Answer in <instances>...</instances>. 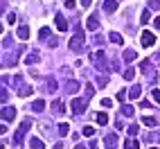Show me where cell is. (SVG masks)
<instances>
[{"mask_svg": "<svg viewBox=\"0 0 160 149\" xmlns=\"http://www.w3.org/2000/svg\"><path fill=\"white\" fill-rule=\"evenodd\" d=\"M7 23H16V14H9L7 16Z\"/></svg>", "mask_w": 160, "mask_h": 149, "instance_id": "d590c367", "label": "cell"}, {"mask_svg": "<svg viewBox=\"0 0 160 149\" xmlns=\"http://www.w3.org/2000/svg\"><path fill=\"white\" fill-rule=\"evenodd\" d=\"M140 20H142V25H144V23H149V9H144V12L140 14Z\"/></svg>", "mask_w": 160, "mask_h": 149, "instance_id": "4316f807", "label": "cell"}, {"mask_svg": "<svg viewBox=\"0 0 160 149\" xmlns=\"http://www.w3.org/2000/svg\"><path fill=\"white\" fill-rule=\"evenodd\" d=\"M63 109H66V104H63V102H52V111H54V113H63Z\"/></svg>", "mask_w": 160, "mask_h": 149, "instance_id": "9a60e30c", "label": "cell"}, {"mask_svg": "<svg viewBox=\"0 0 160 149\" xmlns=\"http://www.w3.org/2000/svg\"><path fill=\"white\" fill-rule=\"evenodd\" d=\"M102 106H104V109H111V106H113V100L104 97V100H102Z\"/></svg>", "mask_w": 160, "mask_h": 149, "instance_id": "f546056e", "label": "cell"}, {"mask_svg": "<svg viewBox=\"0 0 160 149\" xmlns=\"http://www.w3.org/2000/svg\"><path fill=\"white\" fill-rule=\"evenodd\" d=\"M95 66H97L102 72L108 70V61H106V54H104V52H97V54H95Z\"/></svg>", "mask_w": 160, "mask_h": 149, "instance_id": "277c9868", "label": "cell"}, {"mask_svg": "<svg viewBox=\"0 0 160 149\" xmlns=\"http://www.w3.org/2000/svg\"><path fill=\"white\" fill-rule=\"evenodd\" d=\"M86 104H88L86 97H74L72 104H70V109H72L74 113H83V111H86Z\"/></svg>", "mask_w": 160, "mask_h": 149, "instance_id": "6da1fadb", "label": "cell"}, {"mask_svg": "<svg viewBox=\"0 0 160 149\" xmlns=\"http://www.w3.org/2000/svg\"><path fill=\"white\" fill-rule=\"evenodd\" d=\"M106 122H108V115H106V113H99V115H97V124H106Z\"/></svg>", "mask_w": 160, "mask_h": 149, "instance_id": "cb8c5ba5", "label": "cell"}, {"mask_svg": "<svg viewBox=\"0 0 160 149\" xmlns=\"http://www.w3.org/2000/svg\"><path fill=\"white\" fill-rule=\"evenodd\" d=\"M57 131H59V136H68V131H70V126H68L66 122H61V124L57 126Z\"/></svg>", "mask_w": 160, "mask_h": 149, "instance_id": "d6986e66", "label": "cell"}, {"mask_svg": "<svg viewBox=\"0 0 160 149\" xmlns=\"http://www.w3.org/2000/svg\"><path fill=\"white\" fill-rule=\"evenodd\" d=\"M122 115H126V118H131V115H133V106L124 104V106H122Z\"/></svg>", "mask_w": 160, "mask_h": 149, "instance_id": "44dd1931", "label": "cell"}, {"mask_svg": "<svg viewBox=\"0 0 160 149\" xmlns=\"http://www.w3.org/2000/svg\"><path fill=\"white\" fill-rule=\"evenodd\" d=\"M16 36L25 41V39L29 36V27H25V25H23V27H18V32H16Z\"/></svg>", "mask_w": 160, "mask_h": 149, "instance_id": "7c38bea8", "label": "cell"}, {"mask_svg": "<svg viewBox=\"0 0 160 149\" xmlns=\"http://www.w3.org/2000/svg\"><path fill=\"white\" fill-rule=\"evenodd\" d=\"M151 149H158V147H151Z\"/></svg>", "mask_w": 160, "mask_h": 149, "instance_id": "b9f144b4", "label": "cell"}, {"mask_svg": "<svg viewBox=\"0 0 160 149\" xmlns=\"http://www.w3.org/2000/svg\"><path fill=\"white\" fill-rule=\"evenodd\" d=\"M83 136H88V138H90V136H95V129H92L90 124H88V126H83Z\"/></svg>", "mask_w": 160, "mask_h": 149, "instance_id": "484cf974", "label": "cell"}, {"mask_svg": "<svg viewBox=\"0 0 160 149\" xmlns=\"http://www.w3.org/2000/svg\"><path fill=\"white\" fill-rule=\"evenodd\" d=\"M57 27H59L61 32H66V29H68V23H66V18H63L61 14L57 16Z\"/></svg>", "mask_w": 160, "mask_h": 149, "instance_id": "5bb4252c", "label": "cell"}, {"mask_svg": "<svg viewBox=\"0 0 160 149\" xmlns=\"http://www.w3.org/2000/svg\"><path fill=\"white\" fill-rule=\"evenodd\" d=\"M86 27H88L90 32H95V29H97V27H99V20H97V16H88V18H86Z\"/></svg>", "mask_w": 160, "mask_h": 149, "instance_id": "8992f818", "label": "cell"}, {"mask_svg": "<svg viewBox=\"0 0 160 149\" xmlns=\"http://www.w3.org/2000/svg\"><path fill=\"white\" fill-rule=\"evenodd\" d=\"M48 88H50V90H52V93H54V90H57V88H59V84H57V81H54V79H48Z\"/></svg>", "mask_w": 160, "mask_h": 149, "instance_id": "d4e9b609", "label": "cell"}, {"mask_svg": "<svg viewBox=\"0 0 160 149\" xmlns=\"http://www.w3.org/2000/svg\"><path fill=\"white\" fill-rule=\"evenodd\" d=\"M104 142H106V149H113V145L117 142V136L115 133H108V136L104 138Z\"/></svg>", "mask_w": 160, "mask_h": 149, "instance_id": "30bf717a", "label": "cell"}, {"mask_svg": "<svg viewBox=\"0 0 160 149\" xmlns=\"http://www.w3.org/2000/svg\"><path fill=\"white\" fill-rule=\"evenodd\" d=\"M43 109H45V102H43V100H36L34 104H32V111H36V113L43 111Z\"/></svg>", "mask_w": 160, "mask_h": 149, "instance_id": "e0dca14e", "label": "cell"}, {"mask_svg": "<svg viewBox=\"0 0 160 149\" xmlns=\"http://www.w3.org/2000/svg\"><path fill=\"white\" fill-rule=\"evenodd\" d=\"M77 149H86V147H83V145H79V147H77Z\"/></svg>", "mask_w": 160, "mask_h": 149, "instance_id": "60d3db41", "label": "cell"}, {"mask_svg": "<svg viewBox=\"0 0 160 149\" xmlns=\"http://www.w3.org/2000/svg\"><path fill=\"white\" fill-rule=\"evenodd\" d=\"M38 36H41V39H48V36H50V27H43V29L38 32Z\"/></svg>", "mask_w": 160, "mask_h": 149, "instance_id": "f1b7e54d", "label": "cell"}, {"mask_svg": "<svg viewBox=\"0 0 160 149\" xmlns=\"http://www.w3.org/2000/svg\"><path fill=\"white\" fill-rule=\"evenodd\" d=\"M122 59H124V61H129V63H131V61H135V52H133V50H124Z\"/></svg>", "mask_w": 160, "mask_h": 149, "instance_id": "2e32d148", "label": "cell"}, {"mask_svg": "<svg viewBox=\"0 0 160 149\" xmlns=\"http://www.w3.org/2000/svg\"><path fill=\"white\" fill-rule=\"evenodd\" d=\"M54 149H63V145H61V142H57V145H54Z\"/></svg>", "mask_w": 160, "mask_h": 149, "instance_id": "ab89813d", "label": "cell"}, {"mask_svg": "<svg viewBox=\"0 0 160 149\" xmlns=\"http://www.w3.org/2000/svg\"><path fill=\"white\" fill-rule=\"evenodd\" d=\"M83 48V34L77 29V34H74L72 39H70V50H74V52H79Z\"/></svg>", "mask_w": 160, "mask_h": 149, "instance_id": "7a4b0ae2", "label": "cell"}, {"mask_svg": "<svg viewBox=\"0 0 160 149\" xmlns=\"http://www.w3.org/2000/svg\"><path fill=\"white\" fill-rule=\"evenodd\" d=\"M140 43H142V48H151L156 43V36L151 34V32H142L140 34Z\"/></svg>", "mask_w": 160, "mask_h": 149, "instance_id": "3957f363", "label": "cell"}, {"mask_svg": "<svg viewBox=\"0 0 160 149\" xmlns=\"http://www.w3.org/2000/svg\"><path fill=\"white\" fill-rule=\"evenodd\" d=\"M2 118H5V120H14V118H16V109L5 106V109H2Z\"/></svg>", "mask_w": 160, "mask_h": 149, "instance_id": "ba28073f", "label": "cell"}, {"mask_svg": "<svg viewBox=\"0 0 160 149\" xmlns=\"http://www.w3.org/2000/svg\"><path fill=\"white\" fill-rule=\"evenodd\" d=\"M81 5H83V7H90V5H92V0H81Z\"/></svg>", "mask_w": 160, "mask_h": 149, "instance_id": "f35d334b", "label": "cell"}, {"mask_svg": "<svg viewBox=\"0 0 160 149\" xmlns=\"http://www.w3.org/2000/svg\"><path fill=\"white\" fill-rule=\"evenodd\" d=\"M117 100L124 102V100H126V90H120V93H117Z\"/></svg>", "mask_w": 160, "mask_h": 149, "instance_id": "d6a6232c", "label": "cell"}, {"mask_svg": "<svg viewBox=\"0 0 160 149\" xmlns=\"http://www.w3.org/2000/svg\"><path fill=\"white\" fill-rule=\"evenodd\" d=\"M153 27H156V29H160V16H156V18H153Z\"/></svg>", "mask_w": 160, "mask_h": 149, "instance_id": "e575fe53", "label": "cell"}, {"mask_svg": "<svg viewBox=\"0 0 160 149\" xmlns=\"http://www.w3.org/2000/svg\"><path fill=\"white\" fill-rule=\"evenodd\" d=\"M138 131H140V129H138V124H131V126H129V136H135Z\"/></svg>", "mask_w": 160, "mask_h": 149, "instance_id": "1f68e13d", "label": "cell"}, {"mask_svg": "<svg viewBox=\"0 0 160 149\" xmlns=\"http://www.w3.org/2000/svg\"><path fill=\"white\" fill-rule=\"evenodd\" d=\"M29 120H23V124H20V129L16 131V138H14V140H16V145H20V142H23V136L27 133V129H29Z\"/></svg>", "mask_w": 160, "mask_h": 149, "instance_id": "5b68a950", "label": "cell"}, {"mask_svg": "<svg viewBox=\"0 0 160 149\" xmlns=\"http://www.w3.org/2000/svg\"><path fill=\"white\" fill-rule=\"evenodd\" d=\"M124 149H140V145H138V140H124Z\"/></svg>", "mask_w": 160, "mask_h": 149, "instance_id": "ac0fdd59", "label": "cell"}, {"mask_svg": "<svg viewBox=\"0 0 160 149\" xmlns=\"http://www.w3.org/2000/svg\"><path fill=\"white\" fill-rule=\"evenodd\" d=\"M133 77H135V70H133V68H126V70H124V79H126V81H133Z\"/></svg>", "mask_w": 160, "mask_h": 149, "instance_id": "ffe728a7", "label": "cell"}, {"mask_svg": "<svg viewBox=\"0 0 160 149\" xmlns=\"http://www.w3.org/2000/svg\"><path fill=\"white\" fill-rule=\"evenodd\" d=\"M129 97H131V100H138V97H140V86H133L131 93H129Z\"/></svg>", "mask_w": 160, "mask_h": 149, "instance_id": "7402d4cb", "label": "cell"}, {"mask_svg": "<svg viewBox=\"0 0 160 149\" xmlns=\"http://www.w3.org/2000/svg\"><path fill=\"white\" fill-rule=\"evenodd\" d=\"M66 88H68L70 93H74V90H79V84H77V81H68V84H66Z\"/></svg>", "mask_w": 160, "mask_h": 149, "instance_id": "603a6c76", "label": "cell"}, {"mask_svg": "<svg viewBox=\"0 0 160 149\" xmlns=\"http://www.w3.org/2000/svg\"><path fill=\"white\" fill-rule=\"evenodd\" d=\"M66 7L68 9H74V0H66Z\"/></svg>", "mask_w": 160, "mask_h": 149, "instance_id": "8d00e7d4", "label": "cell"}, {"mask_svg": "<svg viewBox=\"0 0 160 149\" xmlns=\"http://www.w3.org/2000/svg\"><path fill=\"white\" fill-rule=\"evenodd\" d=\"M108 39L113 41V43H117V45H122V43H124V39H122V34H117V32H111V34H108Z\"/></svg>", "mask_w": 160, "mask_h": 149, "instance_id": "8fae6325", "label": "cell"}, {"mask_svg": "<svg viewBox=\"0 0 160 149\" xmlns=\"http://www.w3.org/2000/svg\"><path fill=\"white\" fill-rule=\"evenodd\" d=\"M142 122H144L147 126H156V118H142Z\"/></svg>", "mask_w": 160, "mask_h": 149, "instance_id": "83f0119b", "label": "cell"}, {"mask_svg": "<svg viewBox=\"0 0 160 149\" xmlns=\"http://www.w3.org/2000/svg\"><path fill=\"white\" fill-rule=\"evenodd\" d=\"M29 149H45V145H43V140L41 138H29Z\"/></svg>", "mask_w": 160, "mask_h": 149, "instance_id": "52a82bcc", "label": "cell"}, {"mask_svg": "<svg viewBox=\"0 0 160 149\" xmlns=\"http://www.w3.org/2000/svg\"><path fill=\"white\" fill-rule=\"evenodd\" d=\"M88 149H99V145L95 142V140H90V147H88Z\"/></svg>", "mask_w": 160, "mask_h": 149, "instance_id": "74e56055", "label": "cell"}, {"mask_svg": "<svg viewBox=\"0 0 160 149\" xmlns=\"http://www.w3.org/2000/svg\"><path fill=\"white\" fill-rule=\"evenodd\" d=\"M115 9H117V3H115V0H106V3H104V12H106V14H113Z\"/></svg>", "mask_w": 160, "mask_h": 149, "instance_id": "9c48e42d", "label": "cell"}, {"mask_svg": "<svg viewBox=\"0 0 160 149\" xmlns=\"http://www.w3.org/2000/svg\"><path fill=\"white\" fill-rule=\"evenodd\" d=\"M151 95H153V100H156V102H158V104H160V90H158V88H156V90H153V93H151Z\"/></svg>", "mask_w": 160, "mask_h": 149, "instance_id": "836d02e7", "label": "cell"}, {"mask_svg": "<svg viewBox=\"0 0 160 149\" xmlns=\"http://www.w3.org/2000/svg\"><path fill=\"white\" fill-rule=\"evenodd\" d=\"M106 84H108V77H104V74H102V77L97 79V86H106Z\"/></svg>", "mask_w": 160, "mask_h": 149, "instance_id": "4dcf8cb0", "label": "cell"}, {"mask_svg": "<svg viewBox=\"0 0 160 149\" xmlns=\"http://www.w3.org/2000/svg\"><path fill=\"white\" fill-rule=\"evenodd\" d=\"M38 52H29V54H27V59H25V63H27V66H32V63H36L38 61Z\"/></svg>", "mask_w": 160, "mask_h": 149, "instance_id": "4fadbf2b", "label": "cell"}]
</instances>
